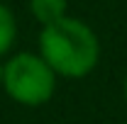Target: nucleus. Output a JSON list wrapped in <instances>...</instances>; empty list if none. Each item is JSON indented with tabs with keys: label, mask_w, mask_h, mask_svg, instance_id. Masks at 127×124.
Masks as SVG:
<instances>
[{
	"label": "nucleus",
	"mask_w": 127,
	"mask_h": 124,
	"mask_svg": "<svg viewBox=\"0 0 127 124\" xmlns=\"http://www.w3.org/2000/svg\"><path fill=\"white\" fill-rule=\"evenodd\" d=\"M39 56L56 73V78L81 80L91 76L100 61V39L83 20L64 17L49 27H42Z\"/></svg>",
	"instance_id": "f257e3e1"
},
{
	"label": "nucleus",
	"mask_w": 127,
	"mask_h": 124,
	"mask_svg": "<svg viewBox=\"0 0 127 124\" xmlns=\"http://www.w3.org/2000/svg\"><path fill=\"white\" fill-rule=\"evenodd\" d=\"M2 90L22 107H42L56 93V73L39 54L20 51L2 63Z\"/></svg>",
	"instance_id": "f03ea898"
},
{
	"label": "nucleus",
	"mask_w": 127,
	"mask_h": 124,
	"mask_svg": "<svg viewBox=\"0 0 127 124\" xmlns=\"http://www.w3.org/2000/svg\"><path fill=\"white\" fill-rule=\"evenodd\" d=\"M30 12L42 27H49L68 17V0H30Z\"/></svg>",
	"instance_id": "7ed1b4c3"
},
{
	"label": "nucleus",
	"mask_w": 127,
	"mask_h": 124,
	"mask_svg": "<svg viewBox=\"0 0 127 124\" xmlns=\"http://www.w3.org/2000/svg\"><path fill=\"white\" fill-rule=\"evenodd\" d=\"M15 39H17V20L12 10L5 2H0V56H5L12 49Z\"/></svg>",
	"instance_id": "20e7f679"
},
{
	"label": "nucleus",
	"mask_w": 127,
	"mask_h": 124,
	"mask_svg": "<svg viewBox=\"0 0 127 124\" xmlns=\"http://www.w3.org/2000/svg\"><path fill=\"white\" fill-rule=\"evenodd\" d=\"M122 95H125V105H127V76H125V80H122Z\"/></svg>",
	"instance_id": "39448f33"
},
{
	"label": "nucleus",
	"mask_w": 127,
	"mask_h": 124,
	"mask_svg": "<svg viewBox=\"0 0 127 124\" xmlns=\"http://www.w3.org/2000/svg\"><path fill=\"white\" fill-rule=\"evenodd\" d=\"M0 88H2V61H0Z\"/></svg>",
	"instance_id": "423d86ee"
},
{
	"label": "nucleus",
	"mask_w": 127,
	"mask_h": 124,
	"mask_svg": "<svg viewBox=\"0 0 127 124\" xmlns=\"http://www.w3.org/2000/svg\"><path fill=\"white\" fill-rule=\"evenodd\" d=\"M125 124H127V122H125Z\"/></svg>",
	"instance_id": "0eeeda50"
}]
</instances>
